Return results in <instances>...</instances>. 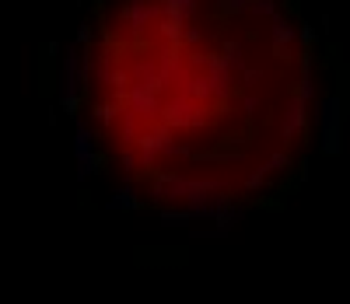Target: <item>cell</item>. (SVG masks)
<instances>
[{
    "label": "cell",
    "instance_id": "1",
    "mask_svg": "<svg viewBox=\"0 0 350 304\" xmlns=\"http://www.w3.org/2000/svg\"><path fill=\"white\" fill-rule=\"evenodd\" d=\"M84 133L172 214L277 193L312 137V36L295 0H95L81 28Z\"/></svg>",
    "mask_w": 350,
    "mask_h": 304
}]
</instances>
